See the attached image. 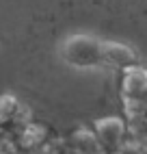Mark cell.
<instances>
[{"label":"cell","mask_w":147,"mask_h":154,"mask_svg":"<svg viewBox=\"0 0 147 154\" xmlns=\"http://www.w3.org/2000/svg\"><path fill=\"white\" fill-rule=\"evenodd\" d=\"M58 52H61V59L71 67H78V69L98 67L102 65V39L85 33L67 35L61 42Z\"/></svg>","instance_id":"cell-1"},{"label":"cell","mask_w":147,"mask_h":154,"mask_svg":"<svg viewBox=\"0 0 147 154\" xmlns=\"http://www.w3.org/2000/svg\"><path fill=\"white\" fill-rule=\"evenodd\" d=\"M91 130L95 132V137L100 139V143L108 154H117L128 143V122H125V117H119V115L100 117L91 124Z\"/></svg>","instance_id":"cell-2"},{"label":"cell","mask_w":147,"mask_h":154,"mask_svg":"<svg viewBox=\"0 0 147 154\" xmlns=\"http://www.w3.org/2000/svg\"><path fill=\"white\" fill-rule=\"evenodd\" d=\"M121 100H147V67L134 65L119 72Z\"/></svg>","instance_id":"cell-3"},{"label":"cell","mask_w":147,"mask_h":154,"mask_svg":"<svg viewBox=\"0 0 147 154\" xmlns=\"http://www.w3.org/2000/svg\"><path fill=\"white\" fill-rule=\"evenodd\" d=\"M102 65H110L115 69H128L139 65V54L121 42H112V39H102Z\"/></svg>","instance_id":"cell-4"},{"label":"cell","mask_w":147,"mask_h":154,"mask_svg":"<svg viewBox=\"0 0 147 154\" xmlns=\"http://www.w3.org/2000/svg\"><path fill=\"white\" fill-rule=\"evenodd\" d=\"M22 102L13 94H2L0 96V132H13L17 115L22 111Z\"/></svg>","instance_id":"cell-5"},{"label":"cell","mask_w":147,"mask_h":154,"mask_svg":"<svg viewBox=\"0 0 147 154\" xmlns=\"http://www.w3.org/2000/svg\"><path fill=\"white\" fill-rule=\"evenodd\" d=\"M128 122V141L147 148V115L125 119Z\"/></svg>","instance_id":"cell-6"},{"label":"cell","mask_w":147,"mask_h":154,"mask_svg":"<svg viewBox=\"0 0 147 154\" xmlns=\"http://www.w3.org/2000/svg\"><path fill=\"white\" fill-rule=\"evenodd\" d=\"M145 67H147V65H145Z\"/></svg>","instance_id":"cell-7"}]
</instances>
